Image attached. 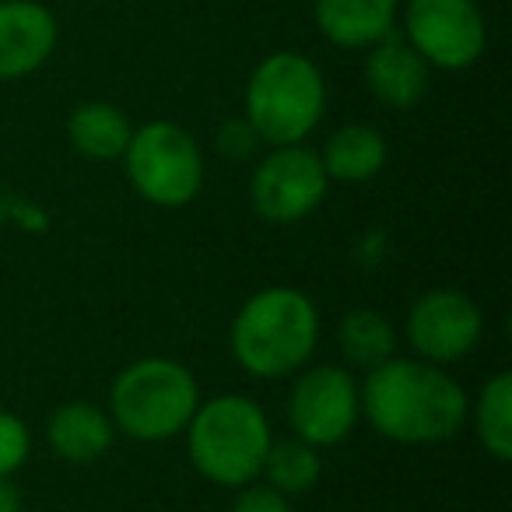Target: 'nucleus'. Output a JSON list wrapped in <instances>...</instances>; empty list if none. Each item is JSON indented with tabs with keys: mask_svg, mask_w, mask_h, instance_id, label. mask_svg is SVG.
<instances>
[{
	"mask_svg": "<svg viewBox=\"0 0 512 512\" xmlns=\"http://www.w3.org/2000/svg\"><path fill=\"white\" fill-rule=\"evenodd\" d=\"M358 404L383 439L400 446H435L460 432L470 414L463 386L425 358H397L365 372Z\"/></svg>",
	"mask_w": 512,
	"mask_h": 512,
	"instance_id": "obj_1",
	"label": "nucleus"
},
{
	"mask_svg": "<svg viewBox=\"0 0 512 512\" xmlns=\"http://www.w3.org/2000/svg\"><path fill=\"white\" fill-rule=\"evenodd\" d=\"M320 341V313L299 288L249 295L232 320V355L249 376L281 379L299 372Z\"/></svg>",
	"mask_w": 512,
	"mask_h": 512,
	"instance_id": "obj_2",
	"label": "nucleus"
},
{
	"mask_svg": "<svg viewBox=\"0 0 512 512\" xmlns=\"http://www.w3.org/2000/svg\"><path fill=\"white\" fill-rule=\"evenodd\" d=\"M271 421L264 407L242 393H221L197 404L186 425V453L197 474L221 488H246L260 477L271 449Z\"/></svg>",
	"mask_w": 512,
	"mask_h": 512,
	"instance_id": "obj_3",
	"label": "nucleus"
},
{
	"mask_svg": "<svg viewBox=\"0 0 512 512\" xmlns=\"http://www.w3.org/2000/svg\"><path fill=\"white\" fill-rule=\"evenodd\" d=\"M327 113L323 71L302 53H271L253 67L246 85V123L274 148L302 144Z\"/></svg>",
	"mask_w": 512,
	"mask_h": 512,
	"instance_id": "obj_4",
	"label": "nucleus"
},
{
	"mask_svg": "<svg viewBox=\"0 0 512 512\" xmlns=\"http://www.w3.org/2000/svg\"><path fill=\"white\" fill-rule=\"evenodd\" d=\"M200 404V386L172 358H141L113 379L109 418L137 442H165L186 432Z\"/></svg>",
	"mask_w": 512,
	"mask_h": 512,
	"instance_id": "obj_5",
	"label": "nucleus"
},
{
	"mask_svg": "<svg viewBox=\"0 0 512 512\" xmlns=\"http://www.w3.org/2000/svg\"><path fill=\"white\" fill-rule=\"evenodd\" d=\"M127 179L148 204L186 207L204 186V155L190 130L172 120L144 123L123 151Z\"/></svg>",
	"mask_w": 512,
	"mask_h": 512,
	"instance_id": "obj_6",
	"label": "nucleus"
},
{
	"mask_svg": "<svg viewBox=\"0 0 512 512\" xmlns=\"http://www.w3.org/2000/svg\"><path fill=\"white\" fill-rule=\"evenodd\" d=\"M404 39L428 67L467 71L488 46V25L477 0H407Z\"/></svg>",
	"mask_w": 512,
	"mask_h": 512,
	"instance_id": "obj_7",
	"label": "nucleus"
},
{
	"mask_svg": "<svg viewBox=\"0 0 512 512\" xmlns=\"http://www.w3.org/2000/svg\"><path fill=\"white\" fill-rule=\"evenodd\" d=\"M327 186L330 179L323 172L320 151L306 144H281L256 165L249 179V204L260 218L288 225L313 214L327 197Z\"/></svg>",
	"mask_w": 512,
	"mask_h": 512,
	"instance_id": "obj_8",
	"label": "nucleus"
},
{
	"mask_svg": "<svg viewBox=\"0 0 512 512\" xmlns=\"http://www.w3.org/2000/svg\"><path fill=\"white\" fill-rule=\"evenodd\" d=\"M362 418L358 383L337 365H316L302 372L288 397V425L295 439L309 446H337L351 435L355 421Z\"/></svg>",
	"mask_w": 512,
	"mask_h": 512,
	"instance_id": "obj_9",
	"label": "nucleus"
},
{
	"mask_svg": "<svg viewBox=\"0 0 512 512\" xmlns=\"http://www.w3.org/2000/svg\"><path fill=\"white\" fill-rule=\"evenodd\" d=\"M484 334V316L470 295L456 288L425 292L407 313V341L418 358L432 365H446L467 358Z\"/></svg>",
	"mask_w": 512,
	"mask_h": 512,
	"instance_id": "obj_10",
	"label": "nucleus"
},
{
	"mask_svg": "<svg viewBox=\"0 0 512 512\" xmlns=\"http://www.w3.org/2000/svg\"><path fill=\"white\" fill-rule=\"evenodd\" d=\"M57 18L39 0H0V81L36 74L57 50Z\"/></svg>",
	"mask_w": 512,
	"mask_h": 512,
	"instance_id": "obj_11",
	"label": "nucleus"
},
{
	"mask_svg": "<svg viewBox=\"0 0 512 512\" xmlns=\"http://www.w3.org/2000/svg\"><path fill=\"white\" fill-rule=\"evenodd\" d=\"M365 85L383 106L390 109H414L428 92V64L418 57L407 39L386 36L369 46L365 57Z\"/></svg>",
	"mask_w": 512,
	"mask_h": 512,
	"instance_id": "obj_12",
	"label": "nucleus"
},
{
	"mask_svg": "<svg viewBox=\"0 0 512 512\" xmlns=\"http://www.w3.org/2000/svg\"><path fill=\"white\" fill-rule=\"evenodd\" d=\"M400 0H313L320 32L344 50H369L397 25Z\"/></svg>",
	"mask_w": 512,
	"mask_h": 512,
	"instance_id": "obj_13",
	"label": "nucleus"
},
{
	"mask_svg": "<svg viewBox=\"0 0 512 512\" xmlns=\"http://www.w3.org/2000/svg\"><path fill=\"white\" fill-rule=\"evenodd\" d=\"M46 439L60 460L95 463L113 449L116 425L102 407L88 404V400H71V404L53 411L50 425H46Z\"/></svg>",
	"mask_w": 512,
	"mask_h": 512,
	"instance_id": "obj_14",
	"label": "nucleus"
},
{
	"mask_svg": "<svg viewBox=\"0 0 512 512\" xmlns=\"http://www.w3.org/2000/svg\"><path fill=\"white\" fill-rule=\"evenodd\" d=\"M320 162L327 179L337 183H365V179L379 176L386 165V141L376 127L369 123H348V127L334 130L320 151Z\"/></svg>",
	"mask_w": 512,
	"mask_h": 512,
	"instance_id": "obj_15",
	"label": "nucleus"
},
{
	"mask_svg": "<svg viewBox=\"0 0 512 512\" xmlns=\"http://www.w3.org/2000/svg\"><path fill=\"white\" fill-rule=\"evenodd\" d=\"M130 134H134V127H130L127 113L116 109L113 102H81L71 113V120H67L71 144L85 158H95V162L123 158Z\"/></svg>",
	"mask_w": 512,
	"mask_h": 512,
	"instance_id": "obj_16",
	"label": "nucleus"
},
{
	"mask_svg": "<svg viewBox=\"0 0 512 512\" xmlns=\"http://www.w3.org/2000/svg\"><path fill=\"white\" fill-rule=\"evenodd\" d=\"M337 341H341V351L348 355L351 365L358 369H376V365L390 362L393 348H397V330L376 309H355L341 320V330H337Z\"/></svg>",
	"mask_w": 512,
	"mask_h": 512,
	"instance_id": "obj_17",
	"label": "nucleus"
},
{
	"mask_svg": "<svg viewBox=\"0 0 512 512\" xmlns=\"http://www.w3.org/2000/svg\"><path fill=\"white\" fill-rule=\"evenodd\" d=\"M474 425L484 453L498 463L512 460V376L498 372L484 383L474 404Z\"/></svg>",
	"mask_w": 512,
	"mask_h": 512,
	"instance_id": "obj_18",
	"label": "nucleus"
},
{
	"mask_svg": "<svg viewBox=\"0 0 512 512\" xmlns=\"http://www.w3.org/2000/svg\"><path fill=\"white\" fill-rule=\"evenodd\" d=\"M320 470H323L320 449L292 435V439H285V442H271L260 474L267 477V484H271L274 491L292 498V495H302V491L313 488V484L320 481Z\"/></svg>",
	"mask_w": 512,
	"mask_h": 512,
	"instance_id": "obj_19",
	"label": "nucleus"
},
{
	"mask_svg": "<svg viewBox=\"0 0 512 512\" xmlns=\"http://www.w3.org/2000/svg\"><path fill=\"white\" fill-rule=\"evenodd\" d=\"M32 449V435L29 425L15 414L0 411V481H8L15 470L25 467Z\"/></svg>",
	"mask_w": 512,
	"mask_h": 512,
	"instance_id": "obj_20",
	"label": "nucleus"
},
{
	"mask_svg": "<svg viewBox=\"0 0 512 512\" xmlns=\"http://www.w3.org/2000/svg\"><path fill=\"white\" fill-rule=\"evenodd\" d=\"M228 512H292V502L271 484H246V488H239Z\"/></svg>",
	"mask_w": 512,
	"mask_h": 512,
	"instance_id": "obj_21",
	"label": "nucleus"
},
{
	"mask_svg": "<svg viewBox=\"0 0 512 512\" xmlns=\"http://www.w3.org/2000/svg\"><path fill=\"white\" fill-rule=\"evenodd\" d=\"M214 144H218V151L225 158H249L256 151V144H260V137H256V130L246 120H228L221 123Z\"/></svg>",
	"mask_w": 512,
	"mask_h": 512,
	"instance_id": "obj_22",
	"label": "nucleus"
},
{
	"mask_svg": "<svg viewBox=\"0 0 512 512\" xmlns=\"http://www.w3.org/2000/svg\"><path fill=\"white\" fill-rule=\"evenodd\" d=\"M0 512H22V495H18V488L8 481H0Z\"/></svg>",
	"mask_w": 512,
	"mask_h": 512,
	"instance_id": "obj_23",
	"label": "nucleus"
}]
</instances>
